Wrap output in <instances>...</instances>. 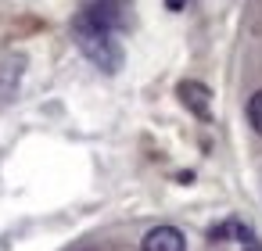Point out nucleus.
Wrapping results in <instances>:
<instances>
[{
	"instance_id": "5",
	"label": "nucleus",
	"mask_w": 262,
	"mask_h": 251,
	"mask_svg": "<svg viewBox=\"0 0 262 251\" xmlns=\"http://www.w3.org/2000/svg\"><path fill=\"white\" fill-rule=\"evenodd\" d=\"M26 76V54H8L0 61V104L18 94V83Z\"/></svg>"
},
{
	"instance_id": "7",
	"label": "nucleus",
	"mask_w": 262,
	"mask_h": 251,
	"mask_svg": "<svg viewBox=\"0 0 262 251\" xmlns=\"http://www.w3.org/2000/svg\"><path fill=\"white\" fill-rule=\"evenodd\" d=\"M183 4H187V0H165V8H169V11H180Z\"/></svg>"
},
{
	"instance_id": "1",
	"label": "nucleus",
	"mask_w": 262,
	"mask_h": 251,
	"mask_svg": "<svg viewBox=\"0 0 262 251\" xmlns=\"http://www.w3.org/2000/svg\"><path fill=\"white\" fill-rule=\"evenodd\" d=\"M72 40H76V47L83 51V58H86L94 69H101L104 76H115V72L122 69V43L115 40V33L90 26V22L79 15V18L72 22Z\"/></svg>"
},
{
	"instance_id": "6",
	"label": "nucleus",
	"mask_w": 262,
	"mask_h": 251,
	"mask_svg": "<svg viewBox=\"0 0 262 251\" xmlns=\"http://www.w3.org/2000/svg\"><path fill=\"white\" fill-rule=\"evenodd\" d=\"M248 122H251V129L262 136V90H255V94L248 97Z\"/></svg>"
},
{
	"instance_id": "2",
	"label": "nucleus",
	"mask_w": 262,
	"mask_h": 251,
	"mask_svg": "<svg viewBox=\"0 0 262 251\" xmlns=\"http://www.w3.org/2000/svg\"><path fill=\"white\" fill-rule=\"evenodd\" d=\"M83 18L90 26H97V29L122 33L133 22V4H129V0H90V4L83 8Z\"/></svg>"
},
{
	"instance_id": "4",
	"label": "nucleus",
	"mask_w": 262,
	"mask_h": 251,
	"mask_svg": "<svg viewBox=\"0 0 262 251\" xmlns=\"http://www.w3.org/2000/svg\"><path fill=\"white\" fill-rule=\"evenodd\" d=\"M140 251H187V237L176 226H155L140 240Z\"/></svg>"
},
{
	"instance_id": "8",
	"label": "nucleus",
	"mask_w": 262,
	"mask_h": 251,
	"mask_svg": "<svg viewBox=\"0 0 262 251\" xmlns=\"http://www.w3.org/2000/svg\"><path fill=\"white\" fill-rule=\"evenodd\" d=\"M244 251H262V247H258V240L251 237V240H244Z\"/></svg>"
},
{
	"instance_id": "3",
	"label": "nucleus",
	"mask_w": 262,
	"mask_h": 251,
	"mask_svg": "<svg viewBox=\"0 0 262 251\" xmlns=\"http://www.w3.org/2000/svg\"><path fill=\"white\" fill-rule=\"evenodd\" d=\"M176 97H180V104H183L190 115H198V119H208V115H212V90H208L205 83L183 79V83L176 86Z\"/></svg>"
}]
</instances>
